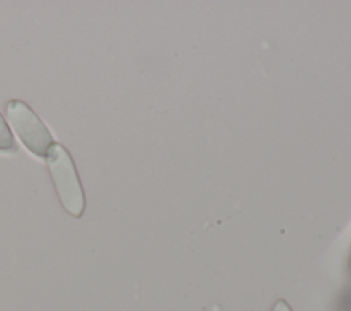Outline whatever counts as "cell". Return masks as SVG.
Returning a JSON list of instances; mask_svg holds the SVG:
<instances>
[{
	"label": "cell",
	"instance_id": "1",
	"mask_svg": "<svg viewBox=\"0 0 351 311\" xmlns=\"http://www.w3.org/2000/svg\"><path fill=\"white\" fill-rule=\"evenodd\" d=\"M45 162L64 211L74 218L82 216L85 193L70 152L62 144L53 142L45 156Z\"/></svg>",
	"mask_w": 351,
	"mask_h": 311
},
{
	"label": "cell",
	"instance_id": "2",
	"mask_svg": "<svg viewBox=\"0 0 351 311\" xmlns=\"http://www.w3.org/2000/svg\"><path fill=\"white\" fill-rule=\"evenodd\" d=\"M5 116L22 144L36 156L45 158L55 141L41 118L25 101L18 99L7 103Z\"/></svg>",
	"mask_w": 351,
	"mask_h": 311
},
{
	"label": "cell",
	"instance_id": "3",
	"mask_svg": "<svg viewBox=\"0 0 351 311\" xmlns=\"http://www.w3.org/2000/svg\"><path fill=\"white\" fill-rule=\"evenodd\" d=\"M16 148L14 134L4 119V116L0 114V151L1 152H11Z\"/></svg>",
	"mask_w": 351,
	"mask_h": 311
},
{
	"label": "cell",
	"instance_id": "4",
	"mask_svg": "<svg viewBox=\"0 0 351 311\" xmlns=\"http://www.w3.org/2000/svg\"><path fill=\"white\" fill-rule=\"evenodd\" d=\"M271 311H292V308L284 300H277L271 308Z\"/></svg>",
	"mask_w": 351,
	"mask_h": 311
}]
</instances>
